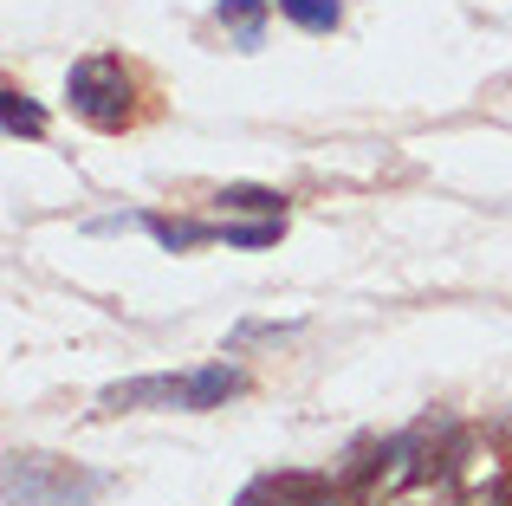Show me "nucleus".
Returning <instances> with one entry per match:
<instances>
[{"instance_id":"obj_1","label":"nucleus","mask_w":512,"mask_h":506,"mask_svg":"<svg viewBox=\"0 0 512 506\" xmlns=\"http://www.w3.org/2000/svg\"><path fill=\"white\" fill-rule=\"evenodd\" d=\"M247 390V370L240 364H201V370H156V377H130V383H111L98 396L104 416H124V409H221L227 396Z\"/></svg>"},{"instance_id":"obj_2","label":"nucleus","mask_w":512,"mask_h":506,"mask_svg":"<svg viewBox=\"0 0 512 506\" xmlns=\"http://www.w3.org/2000/svg\"><path fill=\"white\" fill-rule=\"evenodd\" d=\"M65 104L91 130H130L137 124V78L117 52H91V59H72V72H65Z\"/></svg>"},{"instance_id":"obj_3","label":"nucleus","mask_w":512,"mask_h":506,"mask_svg":"<svg viewBox=\"0 0 512 506\" xmlns=\"http://www.w3.org/2000/svg\"><path fill=\"white\" fill-rule=\"evenodd\" d=\"M98 487V474L52 468L46 455H7V506H85Z\"/></svg>"},{"instance_id":"obj_4","label":"nucleus","mask_w":512,"mask_h":506,"mask_svg":"<svg viewBox=\"0 0 512 506\" xmlns=\"http://www.w3.org/2000/svg\"><path fill=\"white\" fill-rule=\"evenodd\" d=\"M286 202L292 195L260 189V182H227V189H214V208H221V215H253V221H286Z\"/></svg>"},{"instance_id":"obj_5","label":"nucleus","mask_w":512,"mask_h":506,"mask_svg":"<svg viewBox=\"0 0 512 506\" xmlns=\"http://www.w3.org/2000/svg\"><path fill=\"white\" fill-rule=\"evenodd\" d=\"M266 7H273V0H214V20L227 26L234 52H260L266 46Z\"/></svg>"},{"instance_id":"obj_6","label":"nucleus","mask_w":512,"mask_h":506,"mask_svg":"<svg viewBox=\"0 0 512 506\" xmlns=\"http://www.w3.org/2000/svg\"><path fill=\"white\" fill-rule=\"evenodd\" d=\"M143 228L156 234L163 253H195L208 241H221V221H175V215H143Z\"/></svg>"},{"instance_id":"obj_7","label":"nucleus","mask_w":512,"mask_h":506,"mask_svg":"<svg viewBox=\"0 0 512 506\" xmlns=\"http://www.w3.org/2000/svg\"><path fill=\"white\" fill-rule=\"evenodd\" d=\"M0 130L7 137H46V111H39V98H26V91H0Z\"/></svg>"},{"instance_id":"obj_8","label":"nucleus","mask_w":512,"mask_h":506,"mask_svg":"<svg viewBox=\"0 0 512 506\" xmlns=\"http://www.w3.org/2000/svg\"><path fill=\"white\" fill-rule=\"evenodd\" d=\"M279 20H292L299 33H331L344 20V0H273Z\"/></svg>"},{"instance_id":"obj_9","label":"nucleus","mask_w":512,"mask_h":506,"mask_svg":"<svg viewBox=\"0 0 512 506\" xmlns=\"http://www.w3.org/2000/svg\"><path fill=\"white\" fill-rule=\"evenodd\" d=\"M273 506H338V487L312 481V474H286V481H273Z\"/></svg>"},{"instance_id":"obj_10","label":"nucleus","mask_w":512,"mask_h":506,"mask_svg":"<svg viewBox=\"0 0 512 506\" xmlns=\"http://www.w3.org/2000/svg\"><path fill=\"white\" fill-rule=\"evenodd\" d=\"M279 234H286V221H221L227 247H273Z\"/></svg>"},{"instance_id":"obj_11","label":"nucleus","mask_w":512,"mask_h":506,"mask_svg":"<svg viewBox=\"0 0 512 506\" xmlns=\"http://www.w3.org/2000/svg\"><path fill=\"white\" fill-rule=\"evenodd\" d=\"M286 331H292V325H240V331H234V344H253V338H286Z\"/></svg>"}]
</instances>
